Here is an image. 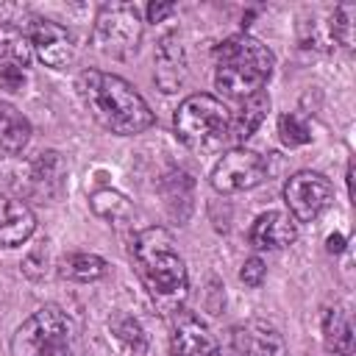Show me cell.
<instances>
[{"label": "cell", "mask_w": 356, "mask_h": 356, "mask_svg": "<svg viewBox=\"0 0 356 356\" xmlns=\"http://www.w3.org/2000/svg\"><path fill=\"white\" fill-rule=\"evenodd\" d=\"M70 320L58 306H42L14 334V356H50L53 348L67 345Z\"/></svg>", "instance_id": "6"}, {"label": "cell", "mask_w": 356, "mask_h": 356, "mask_svg": "<svg viewBox=\"0 0 356 356\" xmlns=\"http://www.w3.org/2000/svg\"><path fill=\"white\" fill-rule=\"evenodd\" d=\"M36 231V217L28 203L0 195V248H17Z\"/></svg>", "instance_id": "13"}, {"label": "cell", "mask_w": 356, "mask_h": 356, "mask_svg": "<svg viewBox=\"0 0 356 356\" xmlns=\"http://www.w3.org/2000/svg\"><path fill=\"white\" fill-rule=\"evenodd\" d=\"M278 134H281V142L286 147H300V145L312 142V131H309V125L298 114H281Z\"/></svg>", "instance_id": "23"}, {"label": "cell", "mask_w": 356, "mask_h": 356, "mask_svg": "<svg viewBox=\"0 0 356 356\" xmlns=\"http://www.w3.org/2000/svg\"><path fill=\"white\" fill-rule=\"evenodd\" d=\"M298 239V222L284 211L259 214L248 231V242L256 250H281Z\"/></svg>", "instance_id": "11"}, {"label": "cell", "mask_w": 356, "mask_h": 356, "mask_svg": "<svg viewBox=\"0 0 356 356\" xmlns=\"http://www.w3.org/2000/svg\"><path fill=\"white\" fill-rule=\"evenodd\" d=\"M92 211L106 217V220H128L134 211H131V203L114 192V189H97L92 195Z\"/></svg>", "instance_id": "22"}, {"label": "cell", "mask_w": 356, "mask_h": 356, "mask_svg": "<svg viewBox=\"0 0 356 356\" xmlns=\"http://www.w3.org/2000/svg\"><path fill=\"white\" fill-rule=\"evenodd\" d=\"M186 81V56L181 42L172 36H164L156 50V83L161 92H178V86Z\"/></svg>", "instance_id": "14"}, {"label": "cell", "mask_w": 356, "mask_h": 356, "mask_svg": "<svg viewBox=\"0 0 356 356\" xmlns=\"http://www.w3.org/2000/svg\"><path fill=\"white\" fill-rule=\"evenodd\" d=\"M31 139V122L11 103H0V153L17 156Z\"/></svg>", "instance_id": "16"}, {"label": "cell", "mask_w": 356, "mask_h": 356, "mask_svg": "<svg viewBox=\"0 0 356 356\" xmlns=\"http://www.w3.org/2000/svg\"><path fill=\"white\" fill-rule=\"evenodd\" d=\"M267 111H270V97L264 92H256V95L245 97L242 106H239V111L228 122V139L245 142L248 136H253L256 128L261 125V120L267 117Z\"/></svg>", "instance_id": "15"}, {"label": "cell", "mask_w": 356, "mask_h": 356, "mask_svg": "<svg viewBox=\"0 0 356 356\" xmlns=\"http://www.w3.org/2000/svg\"><path fill=\"white\" fill-rule=\"evenodd\" d=\"M228 122H231V114L225 103L206 92L189 95L186 100H181L172 117L178 139L192 150L220 147L222 139H228Z\"/></svg>", "instance_id": "4"}, {"label": "cell", "mask_w": 356, "mask_h": 356, "mask_svg": "<svg viewBox=\"0 0 356 356\" xmlns=\"http://www.w3.org/2000/svg\"><path fill=\"white\" fill-rule=\"evenodd\" d=\"M78 95L92 111V117L111 134L134 136L153 125L150 106L120 75L103 70H83L78 75Z\"/></svg>", "instance_id": "1"}, {"label": "cell", "mask_w": 356, "mask_h": 356, "mask_svg": "<svg viewBox=\"0 0 356 356\" xmlns=\"http://www.w3.org/2000/svg\"><path fill=\"white\" fill-rule=\"evenodd\" d=\"M353 14H356L353 6H339L331 17V39H337L348 50L353 47Z\"/></svg>", "instance_id": "24"}, {"label": "cell", "mask_w": 356, "mask_h": 356, "mask_svg": "<svg viewBox=\"0 0 356 356\" xmlns=\"http://www.w3.org/2000/svg\"><path fill=\"white\" fill-rule=\"evenodd\" d=\"M211 356H231V353H222V350H211Z\"/></svg>", "instance_id": "30"}, {"label": "cell", "mask_w": 356, "mask_h": 356, "mask_svg": "<svg viewBox=\"0 0 356 356\" xmlns=\"http://www.w3.org/2000/svg\"><path fill=\"white\" fill-rule=\"evenodd\" d=\"M264 178H267L264 159L248 147H234V150L222 153L211 170V186L222 195L248 192V189L259 186Z\"/></svg>", "instance_id": "7"}, {"label": "cell", "mask_w": 356, "mask_h": 356, "mask_svg": "<svg viewBox=\"0 0 356 356\" xmlns=\"http://www.w3.org/2000/svg\"><path fill=\"white\" fill-rule=\"evenodd\" d=\"M131 253L147 292L167 306L181 303V298L186 295V264L178 256L170 231L164 228L139 231L134 236Z\"/></svg>", "instance_id": "3"}, {"label": "cell", "mask_w": 356, "mask_h": 356, "mask_svg": "<svg viewBox=\"0 0 356 356\" xmlns=\"http://www.w3.org/2000/svg\"><path fill=\"white\" fill-rule=\"evenodd\" d=\"M142 19L131 3H108L95 19V44L100 53L125 58L139 47Z\"/></svg>", "instance_id": "5"}, {"label": "cell", "mask_w": 356, "mask_h": 356, "mask_svg": "<svg viewBox=\"0 0 356 356\" xmlns=\"http://www.w3.org/2000/svg\"><path fill=\"white\" fill-rule=\"evenodd\" d=\"M214 83L225 97L245 100L267 83L273 72V53L248 33L228 36L214 47Z\"/></svg>", "instance_id": "2"}, {"label": "cell", "mask_w": 356, "mask_h": 356, "mask_svg": "<svg viewBox=\"0 0 356 356\" xmlns=\"http://www.w3.org/2000/svg\"><path fill=\"white\" fill-rule=\"evenodd\" d=\"M50 356H72V353H70V348H67V345H58V348H53V350H50Z\"/></svg>", "instance_id": "29"}, {"label": "cell", "mask_w": 356, "mask_h": 356, "mask_svg": "<svg viewBox=\"0 0 356 356\" xmlns=\"http://www.w3.org/2000/svg\"><path fill=\"white\" fill-rule=\"evenodd\" d=\"M323 342L331 356H350L353 350V328L342 309H328L323 320Z\"/></svg>", "instance_id": "17"}, {"label": "cell", "mask_w": 356, "mask_h": 356, "mask_svg": "<svg viewBox=\"0 0 356 356\" xmlns=\"http://www.w3.org/2000/svg\"><path fill=\"white\" fill-rule=\"evenodd\" d=\"M325 248H328L331 253H339V250L345 248V236H342V234H331L328 242H325Z\"/></svg>", "instance_id": "28"}, {"label": "cell", "mask_w": 356, "mask_h": 356, "mask_svg": "<svg viewBox=\"0 0 356 356\" xmlns=\"http://www.w3.org/2000/svg\"><path fill=\"white\" fill-rule=\"evenodd\" d=\"M25 86V70L8 61H0V89L6 92H22Z\"/></svg>", "instance_id": "25"}, {"label": "cell", "mask_w": 356, "mask_h": 356, "mask_svg": "<svg viewBox=\"0 0 356 356\" xmlns=\"http://www.w3.org/2000/svg\"><path fill=\"white\" fill-rule=\"evenodd\" d=\"M170 350H172V356H211L214 339H211L206 323H200L189 312H181L172 323Z\"/></svg>", "instance_id": "12"}, {"label": "cell", "mask_w": 356, "mask_h": 356, "mask_svg": "<svg viewBox=\"0 0 356 356\" xmlns=\"http://www.w3.org/2000/svg\"><path fill=\"white\" fill-rule=\"evenodd\" d=\"M172 11H175L172 3H150V6H147V19H150V22H161V19H167Z\"/></svg>", "instance_id": "27"}, {"label": "cell", "mask_w": 356, "mask_h": 356, "mask_svg": "<svg viewBox=\"0 0 356 356\" xmlns=\"http://www.w3.org/2000/svg\"><path fill=\"white\" fill-rule=\"evenodd\" d=\"M61 175H64V164H61V156L56 150H47V153H39V159L33 161V181L36 186L50 195L53 189H58L61 184Z\"/></svg>", "instance_id": "21"}, {"label": "cell", "mask_w": 356, "mask_h": 356, "mask_svg": "<svg viewBox=\"0 0 356 356\" xmlns=\"http://www.w3.org/2000/svg\"><path fill=\"white\" fill-rule=\"evenodd\" d=\"M31 36H25L17 25H0V61L17 64V67H28L31 61Z\"/></svg>", "instance_id": "19"}, {"label": "cell", "mask_w": 356, "mask_h": 356, "mask_svg": "<svg viewBox=\"0 0 356 356\" xmlns=\"http://www.w3.org/2000/svg\"><path fill=\"white\" fill-rule=\"evenodd\" d=\"M58 273L70 281H97L106 273V261L95 253H70L61 259Z\"/></svg>", "instance_id": "20"}, {"label": "cell", "mask_w": 356, "mask_h": 356, "mask_svg": "<svg viewBox=\"0 0 356 356\" xmlns=\"http://www.w3.org/2000/svg\"><path fill=\"white\" fill-rule=\"evenodd\" d=\"M108 331H111V337L122 345V350H128V353H134V356H142V353L147 350V334H145V328L139 325L136 317H131V314H125V312H117V314L108 320Z\"/></svg>", "instance_id": "18"}, {"label": "cell", "mask_w": 356, "mask_h": 356, "mask_svg": "<svg viewBox=\"0 0 356 356\" xmlns=\"http://www.w3.org/2000/svg\"><path fill=\"white\" fill-rule=\"evenodd\" d=\"M331 197H334L331 181L323 172H314V170L295 172L284 186V200L292 211L289 217L298 220V222L317 220L331 206Z\"/></svg>", "instance_id": "8"}, {"label": "cell", "mask_w": 356, "mask_h": 356, "mask_svg": "<svg viewBox=\"0 0 356 356\" xmlns=\"http://www.w3.org/2000/svg\"><path fill=\"white\" fill-rule=\"evenodd\" d=\"M231 356H286V342L275 325L248 320L231 331Z\"/></svg>", "instance_id": "10"}, {"label": "cell", "mask_w": 356, "mask_h": 356, "mask_svg": "<svg viewBox=\"0 0 356 356\" xmlns=\"http://www.w3.org/2000/svg\"><path fill=\"white\" fill-rule=\"evenodd\" d=\"M31 47H33L36 58L53 70H61L75 58L72 36L67 33L64 25H58L53 19H36L31 25Z\"/></svg>", "instance_id": "9"}, {"label": "cell", "mask_w": 356, "mask_h": 356, "mask_svg": "<svg viewBox=\"0 0 356 356\" xmlns=\"http://www.w3.org/2000/svg\"><path fill=\"white\" fill-rule=\"evenodd\" d=\"M264 275H267V264H264L259 256L245 259V264H242V270H239L242 284H248V286H259V284L264 281Z\"/></svg>", "instance_id": "26"}]
</instances>
